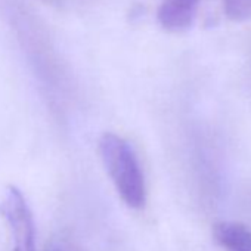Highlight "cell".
Listing matches in <instances>:
<instances>
[{"label":"cell","mask_w":251,"mask_h":251,"mask_svg":"<svg viewBox=\"0 0 251 251\" xmlns=\"http://www.w3.org/2000/svg\"><path fill=\"white\" fill-rule=\"evenodd\" d=\"M103 166L121 200L130 208H142L147 200L144 173L130 144L114 133H105L99 141Z\"/></svg>","instance_id":"obj_1"},{"label":"cell","mask_w":251,"mask_h":251,"mask_svg":"<svg viewBox=\"0 0 251 251\" xmlns=\"http://www.w3.org/2000/svg\"><path fill=\"white\" fill-rule=\"evenodd\" d=\"M2 211L11 232L12 251H36L33 213L18 188H8L2 202Z\"/></svg>","instance_id":"obj_2"},{"label":"cell","mask_w":251,"mask_h":251,"mask_svg":"<svg viewBox=\"0 0 251 251\" xmlns=\"http://www.w3.org/2000/svg\"><path fill=\"white\" fill-rule=\"evenodd\" d=\"M200 0H164L157 18L163 28L169 31H183L194 23Z\"/></svg>","instance_id":"obj_3"},{"label":"cell","mask_w":251,"mask_h":251,"mask_svg":"<svg viewBox=\"0 0 251 251\" xmlns=\"http://www.w3.org/2000/svg\"><path fill=\"white\" fill-rule=\"evenodd\" d=\"M214 241L226 251H251V230L236 222H220L213 227Z\"/></svg>","instance_id":"obj_4"},{"label":"cell","mask_w":251,"mask_h":251,"mask_svg":"<svg viewBox=\"0 0 251 251\" xmlns=\"http://www.w3.org/2000/svg\"><path fill=\"white\" fill-rule=\"evenodd\" d=\"M223 8L232 21H245L251 18V0H223Z\"/></svg>","instance_id":"obj_5"},{"label":"cell","mask_w":251,"mask_h":251,"mask_svg":"<svg viewBox=\"0 0 251 251\" xmlns=\"http://www.w3.org/2000/svg\"><path fill=\"white\" fill-rule=\"evenodd\" d=\"M45 251H67V250H65L64 245L59 244L58 241H52V242H49V244L46 245V250H45Z\"/></svg>","instance_id":"obj_6"}]
</instances>
